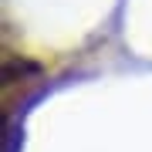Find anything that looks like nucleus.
I'll use <instances>...</instances> for the list:
<instances>
[{
  "label": "nucleus",
  "mask_w": 152,
  "mask_h": 152,
  "mask_svg": "<svg viewBox=\"0 0 152 152\" xmlns=\"http://www.w3.org/2000/svg\"><path fill=\"white\" fill-rule=\"evenodd\" d=\"M27 75H37V64L20 61V58H4V85H7V88L17 85V81H24Z\"/></svg>",
  "instance_id": "nucleus-1"
}]
</instances>
